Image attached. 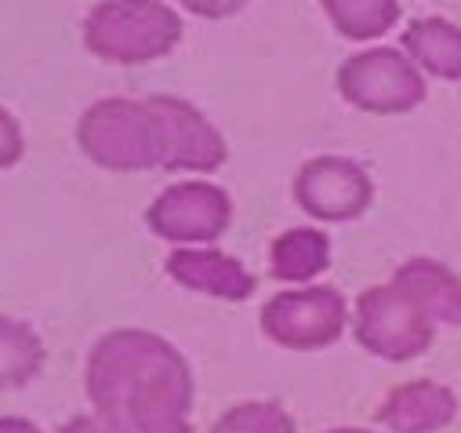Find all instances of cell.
Masks as SVG:
<instances>
[{
    "label": "cell",
    "mask_w": 461,
    "mask_h": 433,
    "mask_svg": "<svg viewBox=\"0 0 461 433\" xmlns=\"http://www.w3.org/2000/svg\"><path fill=\"white\" fill-rule=\"evenodd\" d=\"M87 397L121 433H193L189 364L153 332L105 336L87 361Z\"/></svg>",
    "instance_id": "cell-1"
},
{
    "label": "cell",
    "mask_w": 461,
    "mask_h": 433,
    "mask_svg": "<svg viewBox=\"0 0 461 433\" xmlns=\"http://www.w3.org/2000/svg\"><path fill=\"white\" fill-rule=\"evenodd\" d=\"M182 26L157 0H113L87 23V44L109 62H153L175 48Z\"/></svg>",
    "instance_id": "cell-2"
},
{
    "label": "cell",
    "mask_w": 461,
    "mask_h": 433,
    "mask_svg": "<svg viewBox=\"0 0 461 433\" xmlns=\"http://www.w3.org/2000/svg\"><path fill=\"white\" fill-rule=\"evenodd\" d=\"M80 146L91 161L113 171L153 168L157 157V121L146 102L105 98L95 102L80 121Z\"/></svg>",
    "instance_id": "cell-3"
},
{
    "label": "cell",
    "mask_w": 461,
    "mask_h": 433,
    "mask_svg": "<svg viewBox=\"0 0 461 433\" xmlns=\"http://www.w3.org/2000/svg\"><path fill=\"white\" fill-rule=\"evenodd\" d=\"M436 324L429 313L393 281L367 288L357 302V339L385 361H411L432 346Z\"/></svg>",
    "instance_id": "cell-4"
},
{
    "label": "cell",
    "mask_w": 461,
    "mask_h": 433,
    "mask_svg": "<svg viewBox=\"0 0 461 433\" xmlns=\"http://www.w3.org/2000/svg\"><path fill=\"white\" fill-rule=\"evenodd\" d=\"M349 320L341 291L334 288H298L280 291L262 309V328L273 343L287 350H320L330 346Z\"/></svg>",
    "instance_id": "cell-5"
},
{
    "label": "cell",
    "mask_w": 461,
    "mask_h": 433,
    "mask_svg": "<svg viewBox=\"0 0 461 433\" xmlns=\"http://www.w3.org/2000/svg\"><path fill=\"white\" fill-rule=\"evenodd\" d=\"M338 88L353 106L371 114H407L425 98L418 66L393 48H375L349 59L338 73Z\"/></svg>",
    "instance_id": "cell-6"
},
{
    "label": "cell",
    "mask_w": 461,
    "mask_h": 433,
    "mask_svg": "<svg viewBox=\"0 0 461 433\" xmlns=\"http://www.w3.org/2000/svg\"><path fill=\"white\" fill-rule=\"evenodd\" d=\"M146 106L157 121V157H160L157 164L175 168V171H214L225 161L221 135L189 102L157 95Z\"/></svg>",
    "instance_id": "cell-7"
},
{
    "label": "cell",
    "mask_w": 461,
    "mask_h": 433,
    "mask_svg": "<svg viewBox=\"0 0 461 433\" xmlns=\"http://www.w3.org/2000/svg\"><path fill=\"white\" fill-rule=\"evenodd\" d=\"M229 219H233V204H229L225 189L211 182H178L157 197L149 207V226L164 241L178 244H203L225 234Z\"/></svg>",
    "instance_id": "cell-8"
},
{
    "label": "cell",
    "mask_w": 461,
    "mask_h": 433,
    "mask_svg": "<svg viewBox=\"0 0 461 433\" xmlns=\"http://www.w3.org/2000/svg\"><path fill=\"white\" fill-rule=\"evenodd\" d=\"M298 204L323 223H345L367 211L375 186L367 171L345 157H316L298 171L294 182Z\"/></svg>",
    "instance_id": "cell-9"
},
{
    "label": "cell",
    "mask_w": 461,
    "mask_h": 433,
    "mask_svg": "<svg viewBox=\"0 0 461 433\" xmlns=\"http://www.w3.org/2000/svg\"><path fill=\"white\" fill-rule=\"evenodd\" d=\"M454 415H457V397L450 386L436 379L403 382L378 408V422L389 433H439L443 426L454 422Z\"/></svg>",
    "instance_id": "cell-10"
},
{
    "label": "cell",
    "mask_w": 461,
    "mask_h": 433,
    "mask_svg": "<svg viewBox=\"0 0 461 433\" xmlns=\"http://www.w3.org/2000/svg\"><path fill=\"white\" fill-rule=\"evenodd\" d=\"M167 273L193 288V291H203V295H214V299H248L255 291V277L244 270L240 259L233 255H221V252H211V248H182L167 259Z\"/></svg>",
    "instance_id": "cell-11"
},
{
    "label": "cell",
    "mask_w": 461,
    "mask_h": 433,
    "mask_svg": "<svg viewBox=\"0 0 461 433\" xmlns=\"http://www.w3.org/2000/svg\"><path fill=\"white\" fill-rule=\"evenodd\" d=\"M396 284L429 313L432 324H461V277L436 259H411L396 270Z\"/></svg>",
    "instance_id": "cell-12"
},
{
    "label": "cell",
    "mask_w": 461,
    "mask_h": 433,
    "mask_svg": "<svg viewBox=\"0 0 461 433\" xmlns=\"http://www.w3.org/2000/svg\"><path fill=\"white\" fill-rule=\"evenodd\" d=\"M407 59L439 80H461V30L447 19H418L407 37Z\"/></svg>",
    "instance_id": "cell-13"
},
{
    "label": "cell",
    "mask_w": 461,
    "mask_h": 433,
    "mask_svg": "<svg viewBox=\"0 0 461 433\" xmlns=\"http://www.w3.org/2000/svg\"><path fill=\"white\" fill-rule=\"evenodd\" d=\"M330 263V241L320 230H287L273 244V277L302 284Z\"/></svg>",
    "instance_id": "cell-14"
},
{
    "label": "cell",
    "mask_w": 461,
    "mask_h": 433,
    "mask_svg": "<svg viewBox=\"0 0 461 433\" xmlns=\"http://www.w3.org/2000/svg\"><path fill=\"white\" fill-rule=\"evenodd\" d=\"M41 339L19 320L0 317V390H15L41 368Z\"/></svg>",
    "instance_id": "cell-15"
},
{
    "label": "cell",
    "mask_w": 461,
    "mask_h": 433,
    "mask_svg": "<svg viewBox=\"0 0 461 433\" xmlns=\"http://www.w3.org/2000/svg\"><path fill=\"white\" fill-rule=\"evenodd\" d=\"M327 12L345 37H378L396 23V0H327Z\"/></svg>",
    "instance_id": "cell-16"
},
{
    "label": "cell",
    "mask_w": 461,
    "mask_h": 433,
    "mask_svg": "<svg viewBox=\"0 0 461 433\" xmlns=\"http://www.w3.org/2000/svg\"><path fill=\"white\" fill-rule=\"evenodd\" d=\"M211 433H298L291 411L276 401H244L237 408H229Z\"/></svg>",
    "instance_id": "cell-17"
},
{
    "label": "cell",
    "mask_w": 461,
    "mask_h": 433,
    "mask_svg": "<svg viewBox=\"0 0 461 433\" xmlns=\"http://www.w3.org/2000/svg\"><path fill=\"white\" fill-rule=\"evenodd\" d=\"M19 150H23L19 128H15V121H12L5 110H0V168L12 164V161L19 157Z\"/></svg>",
    "instance_id": "cell-18"
},
{
    "label": "cell",
    "mask_w": 461,
    "mask_h": 433,
    "mask_svg": "<svg viewBox=\"0 0 461 433\" xmlns=\"http://www.w3.org/2000/svg\"><path fill=\"white\" fill-rule=\"evenodd\" d=\"M59 433H121V429L95 411V415H77V419H69Z\"/></svg>",
    "instance_id": "cell-19"
},
{
    "label": "cell",
    "mask_w": 461,
    "mask_h": 433,
    "mask_svg": "<svg viewBox=\"0 0 461 433\" xmlns=\"http://www.w3.org/2000/svg\"><path fill=\"white\" fill-rule=\"evenodd\" d=\"M182 5L200 12V15H229V12H237L240 5H248V0H182Z\"/></svg>",
    "instance_id": "cell-20"
},
{
    "label": "cell",
    "mask_w": 461,
    "mask_h": 433,
    "mask_svg": "<svg viewBox=\"0 0 461 433\" xmlns=\"http://www.w3.org/2000/svg\"><path fill=\"white\" fill-rule=\"evenodd\" d=\"M0 433H41V429L26 419H0Z\"/></svg>",
    "instance_id": "cell-21"
},
{
    "label": "cell",
    "mask_w": 461,
    "mask_h": 433,
    "mask_svg": "<svg viewBox=\"0 0 461 433\" xmlns=\"http://www.w3.org/2000/svg\"><path fill=\"white\" fill-rule=\"evenodd\" d=\"M330 433H371V429H357V426H341V429H330Z\"/></svg>",
    "instance_id": "cell-22"
}]
</instances>
